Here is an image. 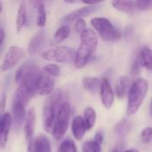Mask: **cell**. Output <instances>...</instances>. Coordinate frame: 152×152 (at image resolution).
Wrapping results in <instances>:
<instances>
[{"mask_svg":"<svg viewBox=\"0 0 152 152\" xmlns=\"http://www.w3.org/2000/svg\"><path fill=\"white\" fill-rule=\"evenodd\" d=\"M135 7L137 11H150L152 10V0H138L135 1Z\"/></svg>","mask_w":152,"mask_h":152,"instance_id":"31","label":"cell"},{"mask_svg":"<svg viewBox=\"0 0 152 152\" xmlns=\"http://www.w3.org/2000/svg\"><path fill=\"white\" fill-rule=\"evenodd\" d=\"M2 12V4H1V2H0V12Z\"/></svg>","mask_w":152,"mask_h":152,"instance_id":"41","label":"cell"},{"mask_svg":"<svg viewBox=\"0 0 152 152\" xmlns=\"http://www.w3.org/2000/svg\"><path fill=\"white\" fill-rule=\"evenodd\" d=\"M5 102H6V95L4 94H3L1 98H0V110H4Z\"/></svg>","mask_w":152,"mask_h":152,"instance_id":"37","label":"cell"},{"mask_svg":"<svg viewBox=\"0 0 152 152\" xmlns=\"http://www.w3.org/2000/svg\"><path fill=\"white\" fill-rule=\"evenodd\" d=\"M63 93L61 89L53 91L45 100L43 107V126L46 133L52 134L55 120L60 110L63 103Z\"/></svg>","mask_w":152,"mask_h":152,"instance_id":"3","label":"cell"},{"mask_svg":"<svg viewBox=\"0 0 152 152\" xmlns=\"http://www.w3.org/2000/svg\"><path fill=\"white\" fill-rule=\"evenodd\" d=\"M112 6L122 12H126V13H134L135 12L136 7H135V1H131V0H123V1H113L111 3Z\"/></svg>","mask_w":152,"mask_h":152,"instance_id":"20","label":"cell"},{"mask_svg":"<svg viewBox=\"0 0 152 152\" xmlns=\"http://www.w3.org/2000/svg\"><path fill=\"white\" fill-rule=\"evenodd\" d=\"M74 28H75V31L78 34H82L86 29V20L81 18V19H77L76 21H75V25H74Z\"/></svg>","mask_w":152,"mask_h":152,"instance_id":"33","label":"cell"},{"mask_svg":"<svg viewBox=\"0 0 152 152\" xmlns=\"http://www.w3.org/2000/svg\"><path fill=\"white\" fill-rule=\"evenodd\" d=\"M12 125V118L9 112L4 113L0 126V148L4 149L8 142L9 134Z\"/></svg>","mask_w":152,"mask_h":152,"instance_id":"14","label":"cell"},{"mask_svg":"<svg viewBox=\"0 0 152 152\" xmlns=\"http://www.w3.org/2000/svg\"><path fill=\"white\" fill-rule=\"evenodd\" d=\"M69 34H70V28H69V26H67V25L61 26L53 35V37L52 40V45H57L61 44V42H63L65 39H67L69 37Z\"/></svg>","mask_w":152,"mask_h":152,"instance_id":"22","label":"cell"},{"mask_svg":"<svg viewBox=\"0 0 152 152\" xmlns=\"http://www.w3.org/2000/svg\"><path fill=\"white\" fill-rule=\"evenodd\" d=\"M57 152H77V148L74 141L68 138L61 143Z\"/></svg>","mask_w":152,"mask_h":152,"instance_id":"27","label":"cell"},{"mask_svg":"<svg viewBox=\"0 0 152 152\" xmlns=\"http://www.w3.org/2000/svg\"><path fill=\"white\" fill-rule=\"evenodd\" d=\"M124 152H140V151L135 148H132V149H128V150L125 151Z\"/></svg>","mask_w":152,"mask_h":152,"instance_id":"39","label":"cell"},{"mask_svg":"<svg viewBox=\"0 0 152 152\" xmlns=\"http://www.w3.org/2000/svg\"><path fill=\"white\" fill-rule=\"evenodd\" d=\"M25 57V52L17 45H12L6 52L4 61L0 66V71L5 72L15 67Z\"/></svg>","mask_w":152,"mask_h":152,"instance_id":"8","label":"cell"},{"mask_svg":"<svg viewBox=\"0 0 152 152\" xmlns=\"http://www.w3.org/2000/svg\"><path fill=\"white\" fill-rule=\"evenodd\" d=\"M40 73L41 69L37 65L31 63L28 67L22 80L19 84L13 98L22 102L25 105H27L29 100L37 94V87Z\"/></svg>","mask_w":152,"mask_h":152,"instance_id":"2","label":"cell"},{"mask_svg":"<svg viewBox=\"0 0 152 152\" xmlns=\"http://www.w3.org/2000/svg\"><path fill=\"white\" fill-rule=\"evenodd\" d=\"M43 70L47 73L48 75H50L51 77H58L61 75V69L58 65L53 64V63H50V64H46Z\"/></svg>","mask_w":152,"mask_h":152,"instance_id":"29","label":"cell"},{"mask_svg":"<svg viewBox=\"0 0 152 152\" xmlns=\"http://www.w3.org/2000/svg\"><path fill=\"white\" fill-rule=\"evenodd\" d=\"M30 64H31L30 61H26V62L23 63L20 67H19L18 69L16 70L15 76H14V80H15V82H16L18 85H19V84L20 83V81L22 80V78H23V77H24V74H25V72H26L28 67Z\"/></svg>","mask_w":152,"mask_h":152,"instance_id":"30","label":"cell"},{"mask_svg":"<svg viewBox=\"0 0 152 152\" xmlns=\"http://www.w3.org/2000/svg\"><path fill=\"white\" fill-rule=\"evenodd\" d=\"M100 5L99 4H91V5H86L83 6L81 8L76 9L72 12H70L69 13H68L67 15H65L61 20L63 22H70L73 20H77V19H81L83 17L88 16L94 12H96L99 9H100Z\"/></svg>","mask_w":152,"mask_h":152,"instance_id":"10","label":"cell"},{"mask_svg":"<svg viewBox=\"0 0 152 152\" xmlns=\"http://www.w3.org/2000/svg\"><path fill=\"white\" fill-rule=\"evenodd\" d=\"M150 112H151V115L152 117V99L151 101V102H150Z\"/></svg>","mask_w":152,"mask_h":152,"instance_id":"40","label":"cell"},{"mask_svg":"<svg viewBox=\"0 0 152 152\" xmlns=\"http://www.w3.org/2000/svg\"><path fill=\"white\" fill-rule=\"evenodd\" d=\"M140 69H141V65L138 61V60H135L133 63L132 66V69H131V73H132V77H134L135 79L138 77V74L140 73Z\"/></svg>","mask_w":152,"mask_h":152,"instance_id":"34","label":"cell"},{"mask_svg":"<svg viewBox=\"0 0 152 152\" xmlns=\"http://www.w3.org/2000/svg\"><path fill=\"white\" fill-rule=\"evenodd\" d=\"M35 140L38 147V152H52L51 142L46 135L40 134Z\"/></svg>","mask_w":152,"mask_h":152,"instance_id":"26","label":"cell"},{"mask_svg":"<svg viewBox=\"0 0 152 152\" xmlns=\"http://www.w3.org/2000/svg\"><path fill=\"white\" fill-rule=\"evenodd\" d=\"M45 41V32L43 28H41L33 36V37L29 41V44L28 45V53L31 56L37 54L43 47Z\"/></svg>","mask_w":152,"mask_h":152,"instance_id":"15","label":"cell"},{"mask_svg":"<svg viewBox=\"0 0 152 152\" xmlns=\"http://www.w3.org/2000/svg\"><path fill=\"white\" fill-rule=\"evenodd\" d=\"M86 131V126L83 118L81 116H76L71 121V132L74 138L77 141H82Z\"/></svg>","mask_w":152,"mask_h":152,"instance_id":"16","label":"cell"},{"mask_svg":"<svg viewBox=\"0 0 152 152\" xmlns=\"http://www.w3.org/2000/svg\"><path fill=\"white\" fill-rule=\"evenodd\" d=\"M148 90L149 83L142 77H137L132 83L128 93L127 106L126 110L127 116H132L139 110L147 95Z\"/></svg>","mask_w":152,"mask_h":152,"instance_id":"4","label":"cell"},{"mask_svg":"<svg viewBox=\"0 0 152 152\" xmlns=\"http://www.w3.org/2000/svg\"><path fill=\"white\" fill-rule=\"evenodd\" d=\"M102 79L97 77H85L82 79V86L85 90L91 94H95L100 92Z\"/></svg>","mask_w":152,"mask_h":152,"instance_id":"17","label":"cell"},{"mask_svg":"<svg viewBox=\"0 0 152 152\" xmlns=\"http://www.w3.org/2000/svg\"><path fill=\"white\" fill-rule=\"evenodd\" d=\"M80 45L76 52L74 65L77 69H83L90 61L98 47V36L92 28H86L80 35Z\"/></svg>","mask_w":152,"mask_h":152,"instance_id":"1","label":"cell"},{"mask_svg":"<svg viewBox=\"0 0 152 152\" xmlns=\"http://www.w3.org/2000/svg\"><path fill=\"white\" fill-rule=\"evenodd\" d=\"M131 127H132V125L129 122V120L127 118H123L115 126L114 131L118 136L126 137L131 131Z\"/></svg>","mask_w":152,"mask_h":152,"instance_id":"24","label":"cell"},{"mask_svg":"<svg viewBox=\"0 0 152 152\" xmlns=\"http://www.w3.org/2000/svg\"><path fill=\"white\" fill-rule=\"evenodd\" d=\"M111 152H118V151L117 149H115V150H113Z\"/></svg>","mask_w":152,"mask_h":152,"instance_id":"42","label":"cell"},{"mask_svg":"<svg viewBox=\"0 0 152 152\" xmlns=\"http://www.w3.org/2000/svg\"><path fill=\"white\" fill-rule=\"evenodd\" d=\"M55 80L53 77L45 73L44 70H41L40 77L37 83V94L42 96H49L54 91Z\"/></svg>","mask_w":152,"mask_h":152,"instance_id":"9","label":"cell"},{"mask_svg":"<svg viewBox=\"0 0 152 152\" xmlns=\"http://www.w3.org/2000/svg\"><path fill=\"white\" fill-rule=\"evenodd\" d=\"M4 37H5V32H4V29H0V45L4 42Z\"/></svg>","mask_w":152,"mask_h":152,"instance_id":"38","label":"cell"},{"mask_svg":"<svg viewBox=\"0 0 152 152\" xmlns=\"http://www.w3.org/2000/svg\"><path fill=\"white\" fill-rule=\"evenodd\" d=\"M131 79L128 76H122L120 77L116 88H115V94L118 98L122 99L126 96V94L129 93L130 87H131Z\"/></svg>","mask_w":152,"mask_h":152,"instance_id":"18","label":"cell"},{"mask_svg":"<svg viewBox=\"0 0 152 152\" xmlns=\"http://www.w3.org/2000/svg\"><path fill=\"white\" fill-rule=\"evenodd\" d=\"M27 152H38V147H37V144L35 139L28 144Z\"/></svg>","mask_w":152,"mask_h":152,"instance_id":"35","label":"cell"},{"mask_svg":"<svg viewBox=\"0 0 152 152\" xmlns=\"http://www.w3.org/2000/svg\"><path fill=\"white\" fill-rule=\"evenodd\" d=\"M100 97L102 103L106 109H110L114 103L115 93L110 86V83L108 78L104 77L102 81V86L100 88Z\"/></svg>","mask_w":152,"mask_h":152,"instance_id":"11","label":"cell"},{"mask_svg":"<svg viewBox=\"0 0 152 152\" xmlns=\"http://www.w3.org/2000/svg\"><path fill=\"white\" fill-rule=\"evenodd\" d=\"M37 9V15L36 23L39 28H45V23H46V11H45L44 3L38 2Z\"/></svg>","mask_w":152,"mask_h":152,"instance_id":"25","label":"cell"},{"mask_svg":"<svg viewBox=\"0 0 152 152\" xmlns=\"http://www.w3.org/2000/svg\"><path fill=\"white\" fill-rule=\"evenodd\" d=\"M27 22V10L25 4L22 2L20 3L18 11H17V15H16V32L19 34L23 27L25 26Z\"/></svg>","mask_w":152,"mask_h":152,"instance_id":"21","label":"cell"},{"mask_svg":"<svg viewBox=\"0 0 152 152\" xmlns=\"http://www.w3.org/2000/svg\"><path fill=\"white\" fill-rule=\"evenodd\" d=\"M75 51L69 46L59 45L42 53V59L57 63H69L75 60Z\"/></svg>","mask_w":152,"mask_h":152,"instance_id":"7","label":"cell"},{"mask_svg":"<svg viewBox=\"0 0 152 152\" xmlns=\"http://www.w3.org/2000/svg\"><path fill=\"white\" fill-rule=\"evenodd\" d=\"M98 144H100V145H102V143H103V140H104V138H103V133L102 132V131H97L96 132V134H95V135H94V139Z\"/></svg>","mask_w":152,"mask_h":152,"instance_id":"36","label":"cell"},{"mask_svg":"<svg viewBox=\"0 0 152 152\" xmlns=\"http://www.w3.org/2000/svg\"><path fill=\"white\" fill-rule=\"evenodd\" d=\"M36 126V110L30 108L26 115L24 121V135L27 144L31 142L34 140V132Z\"/></svg>","mask_w":152,"mask_h":152,"instance_id":"13","label":"cell"},{"mask_svg":"<svg viewBox=\"0 0 152 152\" xmlns=\"http://www.w3.org/2000/svg\"><path fill=\"white\" fill-rule=\"evenodd\" d=\"M82 151L83 152H102V145L98 144L94 140L86 141L82 145Z\"/></svg>","mask_w":152,"mask_h":152,"instance_id":"28","label":"cell"},{"mask_svg":"<svg viewBox=\"0 0 152 152\" xmlns=\"http://www.w3.org/2000/svg\"><path fill=\"white\" fill-rule=\"evenodd\" d=\"M83 119L85 121L86 130H91L94 126V125L96 123V119H97V114H96L95 110L92 107L86 108V110L84 111Z\"/></svg>","mask_w":152,"mask_h":152,"instance_id":"23","label":"cell"},{"mask_svg":"<svg viewBox=\"0 0 152 152\" xmlns=\"http://www.w3.org/2000/svg\"><path fill=\"white\" fill-rule=\"evenodd\" d=\"M141 140L143 143H150L152 141V127L147 126L141 132Z\"/></svg>","mask_w":152,"mask_h":152,"instance_id":"32","label":"cell"},{"mask_svg":"<svg viewBox=\"0 0 152 152\" xmlns=\"http://www.w3.org/2000/svg\"><path fill=\"white\" fill-rule=\"evenodd\" d=\"M71 116V107L68 102H64L60 107L55 124L53 130V136L55 141H61L66 134Z\"/></svg>","mask_w":152,"mask_h":152,"instance_id":"6","label":"cell"},{"mask_svg":"<svg viewBox=\"0 0 152 152\" xmlns=\"http://www.w3.org/2000/svg\"><path fill=\"white\" fill-rule=\"evenodd\" d=\"M1 120H2V118L0 117V126H1Z\"/></svg>","mask_w":152,"mask_h":152,"instance_id":"43","label":"cell"},{"mask_svg":"<svg viewBox=\"0 0 152 152\" xmlns=\"http://www.w3.org/2000/svg\"><path fill=\"white\" fill-rule=\"evenodd\" d=\"M25 107L26 105L22 102L13 98L12 106V122L17 128L20 127V126L24 124L27 115Z\"/></svg>","mask_w":152,"mask_h":152,"instance_id":"12","label":"cell"},{"mask_svg":"<svg viewBox=\"0 0 152 152\" xmlns=\"http://www.w3.org/2000/svg\"><path fill=\"white\" fill-rule=\"evenodd\" d=\"M138 61L141 67H143L147 69H152V50L148 47L144 46L141 49L139 53Z\"/></svg>","mask_w":152,"mask_h":152,"instance_id":"19","label":"cell"},{"mask_svg":"<svg viewBox=\"0 0 152 152\" xmlns=\"http://www.w3.org/2000/svg\"><path fill=\"white\" fill-rule=\"evenodd\" d=\"M91 25L100 37L105 42L118 41L121 38V32L105 17H94L91 20Z\"/></svg>","mask_w":152,"mask_h":152,"instance_id":"5","label":"cell"}]
</instances>
